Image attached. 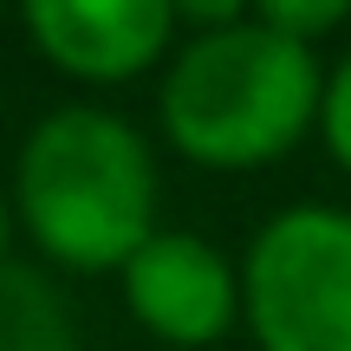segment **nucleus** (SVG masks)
Masks as SVG:
<instances>
[{"instance_id": "nucleus-4", "label": "nucleus", "mask_w": 351, "mask_h": 351, "mask_svg": "<svg viewBox=\"0 0 351 351\" xmlns=\"http://www.w3.org/2000/svg\"><path fill=\"white\" fill-rule=\"evenodd\" d=\"M117 274H124L130 319L176 351H202V345L228 339V326L241 319V274L202 234L156 228Z\"/></svg>"}, {"instance_id": "nucleus-9", "label": "nucleus", "mask_w": 351, "mask_h": 351, "mask_svg": "<svg viewBox=\"0 0 351 351\" xmlns=\"http://www.w3.org/2000/svg\"><path fill=\"white\" fill-rule=\"evenodd\" d=\"M7 241H13V202L0 195V261H7Z\"/></svg>"}, {"instance_id": "nucleus-3", "label": "nucleus", "mask_w": 351, "mask_h": 351, "mask_svg": "<svg viewBox=\"0 0 351 351\" xmlns=\"http://www.w3.org/2000/svg\"><path fill=\"white\" fill-rule=\"evenodd\" d=\"M241 319L261 351H351V215L280 208L241 254Z\"/></svg>"}, {"instance_id": "nucleus-2", "label": "nucleus", "mask_w": 351, "mask_h": 351, "mask_svg": "<svg viewBox=\"0 0 351 351\" xmlns=\"http://www.w3.org/2000/svg\"><path fill=\"white\" fill-rule=\"evenodd\" d=\"M13 208L46 261L72 274H117L156 234L150 143L117 111L65 104L26 130Z\"/></svg>"}, {"instance_id": "nucleus-1", "label": "nucleus", "mask_w": 351, "mask_h": 351, "mask_svg": "<svg viewBox=\"0 0 351 351\" xmlns=\"http://www.w3.org/2000/svg\"><path fill=\"white\" fill-rule=\"evenodd\" d=\"M319 52L267 33L254 13L189 33L163 72V137L195 169H267L319 124Z\"/></svg>"}, {"instance_id": "nucleus-8", "label": "nucleus", "mask_w": 351, "mask_h": 351, "mask_svg": "<svg viewBox=\"0 0 351 351\" xmlns=\"http://www.w3.org/2000/svg\"><path fill=\"white\" fill-rule=\"evenodd\" d=\"M319 137L339 156V169H351V52L332 65L326 91H319Z\"/></svg>"}, {"instance_id": "nucleus-6", "label": "nucleus", "mask_w": 351, "mask_h": 351, "mask_svg": "<svg viewBox=\"0 0 351 351\" xmlns=\"http://www.w3.org/2000/svg\"><path fill=\"white\" fill-rule=\"evenodd\" d=\"M0 351H78L59 287L26 261H0Z\"/></svg>"}, {"instance_id": "nucleus-5", "label": "nucleus", "mask_w": 351, "mask_h": 351, "mask_svg": "<svg viewBox=\"0 0 351 351\" xmlns=\"http://www.w3.org/2000/svg\"><path fill=\"white\" fill-rule=\"evenodd\" d=\"M39 59L85 85H124L150 72L176 39L169 0H33L26 7Z\"/></svg>"}, {"instance_id": "nucleus-7", "label": "nucleus", "mask_w": 351, "mask_h": 351, "mask_svg": "<svg viewBox=\"0 0 351 351\" xmlns=\"http://www.w3.org/2000/svg\"><path fill=\"white\" fill-rule=\"evenodd\" d=\"M254 20H261L267 33H280V39H293V46L313 52L319 39L345 20V0H261V7H254Z\"/></svg>"}]
</instances>
